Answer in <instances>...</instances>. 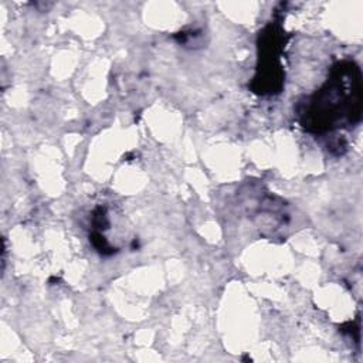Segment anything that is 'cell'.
<instances>
[{"instance_id": "cell-1", "label": "cell", "mask_w": 363, "mask_h": 363, "mask_svg": "<svg viewBox=\"0 0 363 363\" xmlns=\"http://www.w3.org/2000/svg\"><path fill=\"white\" fill-rule=\"evenodd\" d=\"M302 106L301 122L309 132H326L356 123L362 111L359 67L353 61L337 62L325 85Z\"/></svg>"}]
</instances>
